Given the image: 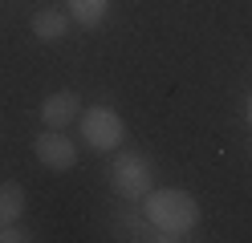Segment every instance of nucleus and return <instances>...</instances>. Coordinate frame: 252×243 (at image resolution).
<instances>
[{"instance_id": "obj_12", "label": "nucleus", "mask_w": 252, "mask_h": 243, "mask_svg": "<svg viewBox=\"0 0 252 243\" xmlns=\"http://www.w3.org/2000/svg\"><path fill=\"white\" fill-rule=\"evenodd\" d=\"M248 154H252V146H248Z\"/></svg>"}, {"instance_id": "obj_8", "label": "nucleus", "mask_w": 252, "mask_h": 243, "mask_svg": "<svg viewBox=\"0 0 252 243\" xmlns=\"http://www.w3.org/2000/svg\"><path fill=\"white\" fill-rule=\"evenodd\" d=\"M69 8V21H77L82 28H98L110 12V0H65Z\"/></svg>"}, {"instance_id": "obj_4", "label": "nucleus", "mask_w": 252, "mask_h": 243, "mask_svg": "<svg viewBox=\"0 0 252 243\" xmlns=\"http://www.w3.org/2000/svg\"><path fill=\"white\" fill-rule=\"evenodd\" d=\"M110 227H114V239H134V243H179L171 231L155 227V223L147 219L143 207H130V199H122V203L114 207Z\"/></svg>"}, {"instance_id": "obj_7", "label": "nucleus", "mask_w": 252, "mask_h": 243, "mask_svg": "<svg viewBox=\"0 0 252 243\" xmlns=\"http://www.w3.org/2000/svg\"><path fill=\"white\" fill-rule=\"evenodd\" d=\"M29 28H33L37 41H65V32H69V12H65V8H37L33 21H29Z\"/></svg>"}, {"instance_id": "obj_6", "label": "nucleus", "mask_w": 252, "mask_h": 243, "mask_svg": "<svg viewBox=\"0 0 252 243\" xmlns=\"http://www.w3.org/2000/svg\"><path fill=\"white\" fill-rule=\"evenodd\" d=\"M77 118H82V97H77L73 89H53L41 102V122L49 126V130H65Z\"/></svg>"}, {"instance_id": "obj_5", "label": "nucleus", "mask_w": 252, "mask_h": 243, "mask_svg": "<svg viewBox=\"0 0 252 243\" xmlns=\"http://www.w3.org/2000/svg\"><path fill=\"white\" fill-rule=\"evenodd\" d=\"M33 154L49 170H73L77 166V146H73V138H65V130H45V134H37Z\"/></svg>"}, {"instance_id": "obj_10", "label": "nucleus", "mask_w": 252, "mask_h": 243, "mask_svg": "<svg viewBox=\"0 0 252 243\" xmlns=\"http://www.w3.org/2000/svg\"><path fill=\"white\" fill-rule=\"evenodd\" d=\"M25 239H33V235H29L21 223H4L0 227V243H25Z\"/></svg>"}, {"instance_id": "obj_2", "label": "nucleus", "mask_w": 252, "mask_h": 243, "mask_svg": "<svg viewBox=\"0 0 252 243\" xmlns=\"http://www.w3.org/2000/svg\"><path fill=\"white\" fill-rule=\"evenodd\" d=\"M110 187H114L118 199H130V203H143L147 194L155 190V170H151V158L138 154V150H122L110 166Z\"/></svg>"}, {"instance_id": "obj_9", "label": "nucleus", "mask_w": 252, "mask_h": 243, "mask_svg": "<svg viewBox=\"0 0 252 243\" xmlns=\"http://www.w3.org/2000/svg\"><path fill=\"white\" fill-rule=\"evenodd\" d=\"M25 215V187L21 183H0V227L21 223Z\"/></svg>"}, {"instance_id": "obj_3", "label": "nucleus", "mask_w": 252, "mask_h": 243, "mask_svg": "<svg viewBox=\"0 0 252 243\" xmlns=\"http://www.w3.org/2000/svg\"><path fill=\"white\" fill-rule=\"evenodd\" d=\"M82 138L90 150H118L122 138H126V122H122V113L118 109H110V106H90L82 109Z\"/></svg>"}, {"instance_id": "obj_1", "label": "nucleus", "mask_w": 252, "mask_h": 243, "mask_svg": "<svg viewBox=\"0 0 252 243\" xmlns=\"http://www.w3.org/2000/svg\"><path fill=\"white\" fill-rule=\"evenodd\" d=\"M143 211H147V219L155 227L171 231L175 239H183L187 231L199 227V203H195V194L183 190V187H155L143 199Z\"/></svg>"}, {"instance_id": "obj_11", "label": "nucleus", "mask_w": 252, "mask_h": 243, "mask_svg": "<svg viewBox=\"0 0 252 243\" xmlns=\"http://www.w3.org/2000/svg\"><path fill=\"white\" fill-rule=\"evenodd\" d=\"M244 118H248V126H252V89H248V102H244Z\"/></svg>"}]
</instances>
